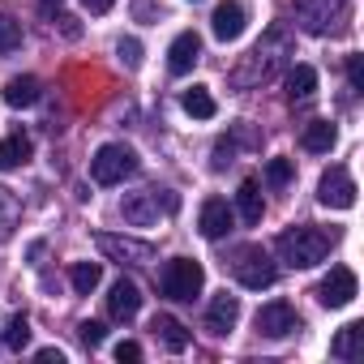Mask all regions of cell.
<instances>
[{
  "label": "cell",
  "instance_id": "31",
  "mask_svg": "<svg viewBox=\"0 0 364 364\" xmlns=\"http://www.w3.org/2000/svg\"><path fill=\"white\" fill-rule=\"evenodd\" d=\"M103 334H107L103 321H82V326H77V338H82V347H90V351L103 343Z\"/></svg>",
  "mask_w": 364,
  "mask_h": 364
},
{
  "label": "cell",
  "instance_id": "37",
  "mask_svg": "<svg viewBox=\"0 0 364 364\" xmlns=\"http://www.w3.org/2000/svg\"><path fill=\"white\" fill-rule=\"evenodd\" d=\"M82 5H86V9H90V14H107V9H112V5H116V0H82Z\"/></svg>",
  "mask_w": 364,
  "mask_h": 364
},
{
  "label": "cell",
  "instance_id": "28",
  "mask_svg": "<svg viewBox=\"0 0 364 364\" xmlns=\"http://www.w3.org/2000/svg\"><path fill=\"white\" fill-rule=\"evenodd\" d=\"M291 176H296V163H291V159H270V163H266V185H270V189H287Z\"/></svg>",
  "mask_w": 364,
  "mask_h": 364
},
{
  "label": "cell",
  "instance_id": "35",
  "mask_svg": "<svg viewBox=\"0 0 364 364\" xmlns=\"http://www.w3.org/2000/svg\"><path fill=\"white\" fill-rule=\"evenodd\" d=\"M35 360H43V364H65V351H60V347H39Z\"/></svg>",
  "mask_w": 364,
  "mask_h": 364
},
{
  "label": "cell",
  "instance_id": "27",
  "mask_svg": "<svg viewBox=\"0 0 364 364\" xmlns=\"http://www.w3.org/2000/svg\"><path fill=\"white\" fill-rule=\"evenodd\" d=\"M22 48V22L9 18V14H0V56H9Z\"/></svg>",
  "mask_w": 364,
  "mask_h": 364
},
{
  "label": "cell",
  "instance_id": "32",
  "mask_svg": "<svg viewBox=\"0 0 364 364\" xmlns=\"http://www.w3.org/2000/svg\"><path fill=\"white\" fill-rule=\"evenodd\" d=\"M347 82L351 90H364V56H347Z\"/></svg>",
  "mask_w": 364,
  "mask_h": 364
},
{
  "label": "cell",
  "instance_id": "33",
  "mask_svg": "<svg viewBox=\"0 0 364 364\" xmlns=\"http://www.w3.org/2000/svg\"><path fill=\"white\" fill-rule=\"evenodd\" d=\"M116 360H120V364H124V360L137 364V360H141V347H137L133 338H124V343H116Z\"/></svg>",
  "mask_w": 364,
  "mask_h": 364
},
{
  "label": "cell",
  "instance_id": "21",
  "mask_svg": "<svg viewBox=\"0 0 364 364\" xmlns=\"http://www.w3.org/2000/svg\"><path fill=\"white\" fill-rule=\"evenodd\" d=\"M31 137L26 133H14V137H5L0 141V171H14V167H22V163H31Z\"/></svg>",
  "mask_w": 364,
  "mask_h": 364
},
{
  "label": "cell",
  "instance_id": "22",
  "mask_svg": "<svg viewBox=\"0 0 364 364\" xmlns=\"http://www.w3.org/2000/svg\"><path fill=\"white\" fill-rule=\"evenodd\" d=\"M317 95V69L313 65H291L287 69V99H313Z\"/></svg>",
  "mask_w": 364,
  "mask_h": 364
},
{
  "label": "cell",
  "instance_id": "15",
  "mask_svg": "<svg viewBox=\"0 0 364 364\" xmlns=\"http://www.w3.org/2000/svg\"><path fill=\"white\" fill-rule=\"evenodd\" d=\"M236 321H240V300L228 296V291H219V296L210 300V309H206V330H210L215 338H223V334L236 330Z\"/></svg>",
  "mask_w": 364,
  "mask_h": 364
},
{
  "label": "cell",
  "instance_id": "5",
  "mask_svg": "<svg viewBox=\"0 0 364 364\" xmlns=\"http://www.w3.org/2000/svg\"><path fill=\"white\" fill-rule=\"evenodd\" d=\"M228 270H232V279L240 283V287H249V291H262V287H270L274 283V262H270V253L262 249V245H240V249H232L228 253V262H223Z\"/></svg>",
  "mask_w": 364,
  "mask_h": 364
},
{
  "label": "cell",
  "instance_id": "19",
  "mask_svg": "<svg viewBox=\"0 0 364 364\" xmlns=\"http://www.w3.org/2000/svg\"><path fill=\"white\" fill-rule=\"evenodd\" d=\"M334 141H338V129H334L330 120H309L304 133H300V146H304L309 154H330Z\"/></svg>",
  "mask_w": 364,
  "mask_h": 364
},
{
  "label": "cell",
  "instance_id": "26",
  "mask_svg": "<svg viewBox=\"0 0 364 364\" xmlns=\"http://www.w3.org/2000/svg\"><path fill=\"white\" fill-rule=\"evenodd\" d=\"M99 279H103L99 262H77V266L69 270V283H73V291H77V296H90V291L99 287Z\"/></svg>",
  "mask_w": 364,
  "mask_h": 364
},
{
  "label": "cell",
  "instance_id": "13",
  "mask_svg": "<svg viewBox=\"0 0 364 364\" xmlns=\"http://www.w3.org/2000/svg\"><path fill=\"white\" fill-rule=\"evenodd\" d=\"M198 60H202V39H198V31H180V35L171 39V48H167V69H171L176 77H185Z\"/></svg>",
  "mask_w": 364,
  "mask_h": 364
},
{
  "label": "cell",
  "instance_id": "20",
  "mask_svg": "<svg viewBox=\"0 0 364 364\" xmlns=\"http://www.w3.org/2000/svg\"><path fill=\"white\" fill-rule=\"evenodd\" d=\"M236 215H240L245 223H262L266 202H262V185H257V180H245V185L236 189Z\"/></svg>",
  "mask_w": 364,
  "mask_h": 364
},
{
  "label": "cell",
  "instance_id": "1",
  "mask_svg": "<svg viewBox=\"0 0 364 364\" xmlns=\"http://www.w3.org/2000/svg\"><path fill=\"white\" fill-rule=\"evenodd\" d=\"M334 245H338V228H317V223H300V228H287V232L274 240L279 257H283L291 270H309V266L326 262Z\"/></svg>",
  "mask_w": 364,
  "mask_h": 364
},
{
  "label": "cell",
  "instance_id": "36",
  "mask_svg": "<svg viewBox=\"0 0 364 364\" xmlns=\"http://www.w3.org/2000/svg\"><path fill=\"white\" fill-rule=\"evenodd\" d=\"M56 22H60V31H65L69 39H77V35H82V26H77V18H69V14H60Z\"/></svg>",
  "mask_w": 364,
  "mask_h": 364
},
{
  "label": "cell",
  "instance_id": "16",
  "mask_svg": "<svg viewBox=\"0 0 364 364\" xmlns=\"http://www.w3.org/2000/svg\"><path fill=\"white\" fill-rule=\"evenodd\" d=\"M245 22H249V14H245L240 0H223V5L215 9V18H210V31H215V39L232 43V39L245 35Z\"/></svg>",
  "mask_w": 364,
  "mask_h": 364
},
{
  "label": "cell",
  "instance_id": "12",
  "mask_svg": "<svg viewBox=\"0 0 364 364\" xmlns=\"http://www.w3.org/2000/svg\"><path fill=\"white\" fill-rule=\"evenodd\" d=\"M232 223H236V210H232L223 198H206V202H202V210H198V232H202L206 240H223V236L232 232Z\"/></svg>",
  "mask_w": 364,
  "mask_h": 364
},
{
  "label": "cell",
  "instance_id": "25",
  "mask_svg": "<svg viewBox=\"0 0 364 364\" xmlns=\"http://www.w3.org/2000/svg\"><path fill=\"white\" fill-rule=\"evenodd\" d=\"M18 219H22V202H18L5 185H0V240H9V236H14Z\"/></svg>",
  "mask_w": 364,
  "mask_h": 364
},
{
  "label": "cell",
  "instance_id": "30",
  "mask_svg": "<svg viewBox=\"0 0 364 364\" xmlns=\"http://www.w3.org/2000/svg\"><path fill=\"white\" fill-rule=\"evenodd\" d=\"M116 56H120L124 69H137V65H141V43H137V39H120V43H116Z\"/></svg>",
  "mask_w": 364,
  "mask_h": 364
},
{
  "label": "cell",
  "instance_id": "29",
  "mask_svg": "<svg viewBox=\"0 0 364 364\" xmlns=\"http://www.w3.org/2000/svg\"><path fill=\"white\" fill-rule=\"evenodd\" d=\"M26 343H31V321H26V313H14V317H9V326H5V347L22 351Z\"/></svg>",
  "mask_w": 364,
  "mask_h": 364
},
{
  "label": "cell",
  "instance_id": "17",
  "mask_svg": "<svg viewBox=\"0 0 364 364\" xmlns=\"http://www.w3.org/2000/svg\"><path fill=\"white\" fill-rule=\"evenodd\" d=\"M150 330H154V338L167 347V351H185L189 343H193V334H189V326L185 321H176L171 313H159L154 321H150Z\"/></svg>",
  "mask_w": 364,
  "mask_h": 364
},
{
  "label": "cell",
  "instance_id": "24",
  "mask_svg": "<svg viewBox=\"0 0 364 364\" xmlns=\"http://www.w3.org/2000/svg\"><path fill=\"white\" fill-rule=\"evenodd\" d=\"M180 107H185L193 120H210V116H215V95H210L206 86H189L185 99H180Z\"/></svg>",
  "mask_w": 364,
  "mask_h": 364
},
{
  "label": "cell",
  "instance_id": "11",
  "mask_svg": "<svg viewBox=\"0 0 364 364\" xmlns=\"http://www.w3.org/2000/svg\"><path fill=\"white\" fill-rule=\"evenodd\" d=\"M355 291H360L355 274H351L347 266H330V274H326L321 287H317V300H321L326 309H347V304L355 300Z\"/></svg>",
  "mask_w": 364,
  "mask_h": 364
},
{
  "label": "cell",
  "instance_id": "3",
  "mask_svg": "<svg viewBox=\"0 0 364 364\" xmlns=\"http://www.w3.org/2000/svg\"><path fill=\"white\" fill-rule=\"evenodd\" d=\"M291 14H296V26L304 35H343L347 22H351V0H291Z\"/></svg>",
  "mask_w": 364,
  "mask_h": 364
},
{
  "label": "cell",
  "instance_id": "7",
  "mask_svg": "<svg viewBox=\"0 0 364 364\" xmlns=\"http://www.w3.org/2000/svg\"><path fill=\"white\" fill-rule=\"evenodd\" d=\"M133 171H137V154H133V146H124V141H107V146H99L95 159H90L95 185H120V180L133 176Z\"/></svg>",
  "mask_w": 364,
  "mask_h": 364
},
{
  "label": "cell",
  "instance_id": "2",
  "mask_svg": "<svg viewBox=\"0 0 364 364\" xmlns=\"http://www.w3.org/2000/svg\"><path fill=\"white\" fill-rule=\"evenodd\" d=\"M287 56H291V39H287V31L283 26H274L249 56H245V65L232 73V86H240V90H253V86H266L283 65H287Z\"/></svg>",
  "mask_w": 364,
  "mask_h": 364
},
{
  "label": "cell",
  "instance_id": "14",
  "mask_svg": "<svg viewBox=\"0 0 364 364\" xmlns=\"http://www.w3.org/2000/svg\"><path fill=\"white\" fill-rule=\"evenodd\" d=\"M137 309H141V287H137L133 279H116L112 291H107V313H112L116 321H133Z\"/></svg>",
  "mask_w": 364,
  "mask_h": 364
},
{
  "label": "cell",
  "instance_id": "18",
  "mask_svg": "<svg viewBox=\"0 0 364 364\" xmlns=\"http://www.w3.org/2000/svg\"><path fill=\"white\" fill-rule=\"evenodd\" d=\"M43 99V82L35 73H22V77H9L5 82V103L9 107H35Z\"/></svg>",
  "mask_w": 364,
  "mask_h": 364
},
{
  "label": "cell",
  "instance_id": "10",
  "mask_svg": "<svg viewBox=\"0 0 364 364\" xmlns=\"http://www.w3.org/2000/svg\"><path fill=\"white\" fill-rule=\"evenodd\" d=\"M317 202L330 206V210H351L355 206V180L347 167H330L321 176V185H317Z\"/></svg>",
  "mask_w": 364,
  "mask_h": 364
},
{
  "label": "cell",
  "instance_id": "23",
  "mask_svg": "<svg viewBox=\"0 0 364 364\" xmlns=\"http://www.w3.org/2000/svg\"><path fill=\"white\" fill-rule=\"evenodd\" d=\"M360 343H364V326L351 321V326H343V330L334 334L330 355H338V360H360Z\"/></svg>",
  "mask_w": 364,
  "mask_h": 364
},
{
  "label": "cell",
  "instance_id": "8",
  "mask_svg": "<svg viewBox=\"0 0 364 364\" xmlns=\"http://www.w3.org/2000/svg\"><path fill=\"white\" fill-rule=\"evenodd\" d=\"M95 245H99V253H103V257H112V262H120V266H150V262H154V245L133 240V236L99 232V236H95Z\"/></svg>",
  "mask_w": 364,
  "mask_h": 364
},
{
  "label": "cell",
  "instance_id": "4",
  "mask_svg": "<svg viewBox=\"0 0 364 364\" xmlns=\"http://www.w3.org/2000/svg\"><path fill=\"white\" fill-rule=\"evenodd\" d=\"M202 287H206V270L193 257H171L159 274V291L176 304H193L202 296Z\"/></svg>",
  "mask_w": 364,
  "mask_h": 364
},
{
  "label": "cell",
  "instance_id": "6",
  "mask_svg": "<svg viewBox=\"0 0 364 364\" xmlns=\"http://www.w3.org/2000/svg\"><path fill=\"white\" fill-rule=\"evenodd\" d=\"M176 210V193H163V189H137V193H124L120 202V215L129 228H150L159 223V215H171Z\"/></svg>",
  "mask_w": 364,
  "mask_h": 364
},
{
  "label": "cell",
  "instance_id": "9",
  "mask_svg": "<svg viewBox=\"0 0 364 364\" xmlns=\"http://www.w3.org/2000/svg\"><path fill=\"white\" fill-rule=\"evenodd\" d=\"M253 326H257V334H266V338H287V334L300 330V313H296V304H287V300H270V304L257 309Z\"/></svg>",
  "mask_w": 364,
  "mask_h": 364
},
{
  "label": "cell",
  "instance_id": "34",
  "mask_svg": "<svg viewBox=\"0 0 364 364\" xmlns=\"http://www.w3.org/2000/svg\"><path fill=\"white\" fill-rule=\"evenodd\" d=\"M133 18L137 22H154L159 18V5H154V0H133Z\"/></svg>",
  "mask_w": 364,
  "mask_h": 364
}]
</instances>
